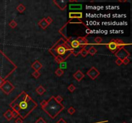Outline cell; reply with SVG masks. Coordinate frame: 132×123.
Instances as JSON below:
<instances>
[{
	"label": "cell",
	"mask_w": 132,
	"mask_h": 123,
	"mask_svg": "<svg viewBox=\"0 0 132 123\" xmlns=\"http://www.w3.org/2000/svg\"><path fill=\"white\" fill-rule=\"evenodd\" d=\"M45 20L47 21V23L49 24V25H50L51 23H52L53 19L50 17H46Z\"/></svg>",
	"instance_id": "4dcf8cb0"
},
{
	"label": "cell",
	"mask_w": 132,
	"mask_h": 123,
	"mask_svg": "<svg viewBox=\"0 0 132 123\" xmlns=\"http://www.w3.org/2000/svg\"><path fill=\"white\" fill-rule=\"evenodd\" d=\"M35 123H47V122L43 119V117H39L36 121L35 122Z\"/></svg>",
	"instance_id": "f1b7e54d"
},
{
	"label": "cell",
	"mask_w": 132,
	"mask_h": 123,
	"mask_svg": "<svg viewBox=\"0 0 132 123\" xmlns=\"http://www.w3.org/2000/svg\"><path fill=\"white\" fill-rule=\"evenodd\" d=\"M23 123V120L20 117H18L16 119V120L15 121V123Z\"/></svg>",
	"instance_id": "d6a6232c"
},
{
	"label": "cell",
	"mask_w": 132,
	"mask_h": 123,
	"mask_svg": "<svg viewBox=\"0 0 132 123\" xmlns=\"http://www.w3.org/2000/svg\"><path fill=\"white\" fill-rule=\"evenodd\" d=\"M69 18L70 19H81L83 18V13L82 12H70L69 13Z\"/></svg>",
	"instance_id": "8fae6325"
},
{
	"label": "cell",
	"mask_w": 132,
	"mask_h": 123,
	"mask_svg": "<svg viewBox=\"0 0 132 123\" xmlns=\"http://www.w3.org/2000/svg\"><path fill=\"white\" fill-rule=\"evenodd\" d=\"M32 75L33 76V77H34L35 78L38 79L41 76V74H40L39 71H34L32 74Z\"/></svg>",
	"instance_id": "4316f807"
},
{
	"label": "cell",
	"mask_w": 132,
	"mask_h": 123,
	"mask_svg": "<svg viewBox=\"0 0 132 123\" xmlns=\"http://www.w3.org/2000/svg\"><path fill=\"white\" fill-rule=\"evenodd\" d=\"M88 54L91 55L92 56H94L97 52V50L96 49L94 46H91L90 49L88 50Z\"/></svg>",
	"instance_id": "d6986e66"
},
{
	"label": "cell",
	"mask_w": 132,
	"mask_h": 123,
	"mask_svg": "<svg viewBox=\"0 0 132 123\" xmlns=\"http://www.w3.org/2000/svg\"><path fill=\"white\" fill-rule=\"evenodd\" d=\"M115 63L117 66H121V65H122V64H123V61H122V60H121V59L117 58L116 60Z\"/></svg>",
	"instance_id": "836d02e7"
},
{
	"label": "cell",
	"mask_w": 132,
	"mask_h": 123,
	"mask_svg": "<svg viewBox=\"0 0 132 123\" xmlns=\"http://www.w3.org/2000/svg\"><path fill=\"white\" fill-rule=\"evenodd\" d=\"M68 40L69 42H70V48L72 49V54H74L75 57H77L79 54H80L81 51L84 48L78 42V41L76 39H73L70 41L68 38Z\"/></svg>",
	"instance_id": "5b68a950"
},
{
	"label": "cell",
	"mask_w": 132,
	"mask_h": 123,
	"mask_svg": "<svg viewBox=\"0 0 132 123\" xmlns=\"http://www.w3.org/2000/svg\"><path fill=\"white\" fill-rule=\"evenodd\" d=\"M10 107L12 110L18 113L19 117L23 120L36 108L38 103L31 98L27 92L23 91L12 101L10 104Z\"/></svg>",
	"instance_id": "6da1fadb"
},
{
	"label": "cell",
	"mask_w": 132,
	"mask_h": 123,
	"mask_svg": "<svg viewBox=\"0 0 132 123\" xmlns=\"http://www.w3.org/2000/svg\"><path fill=\"white\" fill-rule=\"evenodd\" d=\"M126 123V122H124V123Z\"/></svg>",
	"instance_id": "74e56055"
},
{
	"label": "cell",
	"mask_w": 132,
	"mask_h": 123,
	"mask_svg": "<svg viewBox=\"0 0 132 123\" xmlns=\"http://www.w3.org/2000/svg\"><path fill=\"white\" fill-rule=\"evenodd\" d=\"M75 112V109L74 107H71L68 109V113L69 114L73 115L74 114Z\"/></svg>",
	"instance_id": "603a6c76"
},
{
	"label": "cell",
	"mask_w": 132,
	"mask_h": 123,
	"mask_svg": "<svg viewBox=\"0 0 132 123\" xmlns=\"http://www.w3.org/2000/svg\"><path fill=\"white\" fill-rule=\"evenodd\" d=\"M3 116L8 121H11L13 119L12 114V111L10 110H8L6 111L4 113Z\"/></svg>",
	"instance_id": "2e32d148"
},
{
	"label": "cell",
	"mask_w": 132,
	"mask_h": 123,
	"mask_svg": "<svg viewBox=\"0 0 132 123\" xmlns=\"http://www.w3.org/2000/svg\"><path fill=\"white\" fill-rule=\"evenodd\" d=\"M38 25H39V26L43 30H46V29L47 28L49 25H50L45 20V18H43V19H42L41 21H39V22L38 23Z\"/></svg>",
	"instance_id": "9a60e30c"
},
{
	"label": "cell",
	"mask_w": 132,
	"mask_h": 123,
	"mask_svg": "<svg viewBox=\"0 0 132 123\" xmlns=\"http://www.w3.org/2000/svg\"><path fill=\"white\" fill-rule=\"evenodd\" d=\"M91 33V30L89 28H86V34H90Z\"/></svg>",
	"instance_id": "8d00e7d4"
},
{
	"label": "cell",
	"mask_w": 132,
	"mask_h": 123,
	"mask_svg": "<svg viewBox=\"0 0 132 123\" xmlns=\"http://www.w3.org/2000/svg\"><path fill=\"white\" fill-rule=\"evenodd\" d=\"M115 55L117 57V58H119L123 60V59L128 57L130 56V53L126 49H125L124 48H122L119 50H118L115 53Z\"/></svg>",
	"instance_id": "52a82bcc"
},
{
	"label": "cell",
	"mask_w": 132,
	"mask_h": 123,
	"mask_svg": "<svg viewBox=\"0 0 132 123\" xmlns=\"http://www.w3.org/2000/svg\"><path fill=\"white\" fill-rule=\"evenodd\" d=\"M122 61H123V64H124V65L128 64L130 63V60L128 59V58H126L123 59Z\"/></svg>",
	"instance_id": "1f68e13d"
},
{
	"label": "cell",
	"mask_w": 132,
	"mask_h": 123,
	"mask_svg": "<svg viewBox=\"0 0 132 123\" xmlns=\"http://www.w3.org/2000/svg\"><path fill=\"white\" fill-rule=\"evenodd\" d=\"M55 99H56V101L57 103H61V102L63 101V98H62V97L60 96H57L56 97H55Z\"/></svg>",
	"instance_id": "484cf974"
},
{
	"label": "cell",
	"mask_w": 132,
	"mask_h": 123,
	"mask_svg": "<svg viewBox=\"0 0 132 123\" xmlns=\"http://www.w3.org/2000/svg\"><path fill=\"white\" fill-rule=\"evenodd\" d=\"M41 106L45 112L52 119H55L65 109V107L61 103L56 101L54 96H52L48 100L43 101L41 103Z\"/></svg>",
	"instance_id": "3957f363"
},
{
	"label": "cell",
	"mask_w": 132,
	"mask_h": 123,
	"mask_svg": "<svg viewBox=\"0 0 132 123\" xmlns=\"http://www.w3.org/2000/svg\"><path fill=\"white\" fill-rule=\"evenodd\" d=\"M56 123H67L63 119H60Z\"/></svg>",
	"instance_id": "d590c367"
},
{
	"label": "cell",
	"mask_w": 132,
	"mask_h": 123,
	"mask_svg": "<svg viewBox=\"0 0 132 123\" xmlns=\"http://www.w3.org/2000/svg\"><path fill=\"white\" fill-rule=\"evenodd\" d=\"M100 72L95 67H92L90 69L88 70V71L87 72V75L93 80L97 78Z\"/></svg>",
	"instance_id": "ba28073f"
},
{
	"label": "cell",
	"mask_w": 132,
	"mask_h": 123,
	"mask_svg": "<svg viewBox=\"0 0 132 123\" xmlns=\"http://www.w3.org/2000/svg\"><path fill=\"white\" fill-rule=\"evenodd\" d=\"M125 45L126 44L121 40L113 39L108 44H107L106 46L113 53H115L118 50H119L122 48H124Z\"/></svg>",
	"instance_id": "277c9868"
},
{
	"label": "cell",
	"mask_w": 132,
	"mask_h": 123,
	"mask_svg": "<svg viewBox=\"0 0 132 123\" xmlns=\"http://www.w3.org/2000/svg\"><path fill=\"white\" fill-rule=\"evenodd\" d=\"M5 80H4L3 78H1V77L0 76V87H1V86L3 84V83L5 82Z\"/></svg>",
	"instance_id": "e575fe53"
},
{
	"label": "cell",
	"mask_w": 132,
	"mask_h": 123,
	"mask_svg": "<svg viewBox=\"0 0 132 123\" xmlns=\"http://www.w3.org/2000/svg\"><path fill=\"white\" fill-rule=\"evenodd\" d=\"M81 4H73L71 3L69 5V9L70 10H80L82 9Z\"/></svg>",
	"instance_id": "5bb4252c"
},
{
	"label": "cell",
	"mask_w": 132,
	"mask_h": 123,
	"mask_svg": "<svg viewBox=\"0 0 132 123\" xmlns=\"http://www.w3.org/2000/svg\"><path fill=\"white\" fill-rule=\"evenodd\" d=\"M59 66H60V69H66V62H62L59 63Z\"/></svg>",
	"instance_id": "cb8c5ba5"
},
{
	"label": "cell",
	"mask_w": 132,
	"mask_h": 123,
	"mask_svg": "<svg viewBox=\"0 0 132 123\" xmlns=\"http://www.w3.org/2000/svg\"><path fill=\"white\" fill-rule=\"evenodd\" d=\"M17 25H18V24H17V23L14 20H12L9 23V26L12 28H15L17 26Z\"/></svg>",
	"instance_id": "7402d4cb"
},
{
	"label": "cell",
	"mask_w": 132,
	"mask_h": 123,
	"mask_svg": "<svg viewBox=\"0 0 132 123\" xmlns=\"http://www.w3.org/2000/svg\"><path fill=\"white\" fill-rule=\"evenodd\" d=\"M73 76H74V78L77 81L81 82L84 77H85V74H84L80 70H78L77 71L75 72V73L74 74Z\"/></svg>",
	"instance_id": "7c38bea8"
},
{
	"label": "cell",
	"mask_w": 132,
	"mask_h": 123,
	"mask_svg": "<svg viewBox=\"0 0 132 123\" xmlns=\"http://www.w3.org/2000/svg\"><path fill=\"white\" fill-rule=\"evenodd\" d=\"M75 87L73 84H71V85H70L68 86V90L70 92H73L75 90Z\"/></svg>",
	"instance_id": "d4e9b609"
},
{
	"label": "cell",
	"mask_w": 132,
	"mask_h": 123,
	"mask_svg": "<svg viewBox=\"0 0 132 123\" xmlns=\"http://www.w3.org/2000/svg\"><path fill=\"white\" fill-rule=\"evenodd\" d=\"M0 89L5 94L9 95L13 90L14 89V86L9 81L6 80L5 81L3 84L0 87Z\"/></svg>",
	"instance_id": "8992f818"
},
{
	"label": "cell",
	"mask_w": 132,
	"mask_h": 123,
	"mask_svg": "<svg viewBox=\"0 0 132 123\" xmlns=\"http://www.w3.org/2000/svg\"><path fill=\"white\" fill-rule=\"evenodd\" d=\"M76 40L78 41V42L84 48L86 49V46L88 44V40L86 39V37H79L76 39Z\"/></svg>",
	"instance_id": "30bf717a"
},
{
	"label": "cell",
	"mask_w": 132,
	"mask_h": 123,
	"mask_svg": "<svg viewBox=\"0 0 132 123\" xmlns=\"http://www.w3.org/2000/svg\"><path fill=\"white\" fill-rule=\"evenodd\" d=\"M31 67H32L33 69H34L35 71H39L41 69L43 66H42V64H41L39 61L36 60L31 65Z\"/></svg>",
	"instance_id": "4fadbf2b"
},
{
	"label": "cell",
	"mask_w": 132,
	"mask_h": 123,
	"mask_svg": "<svg viewBox=\"0 0 132 123\" xmlns=\"http://www.w3.org/2000/svg\"><path fill=\"white\" fill-rule=\"evenodd\" d=\"M12 114L13 118H18L19 117L18 113L17 112H16L15 110L12 111Z\"/></svg>",
	"instance_id": "f546056e"
},
{
	"label": "cell",
	"mask_w": 132,
	"mask_h": 123,
	"mask_svg": "<svg viewBox=\"0 0 132 123\" xmlns=\"http://www.w3.org/2000/svg\"><path fill=\"white\" fill-rule=\"evenodd\" d=\"M49 51L55 58V60L59 64L65 62L72 54V51L68 39L61 38L59 41L52 46Z\"/></svg>",
	"instance_id": "7a4b0ae2"
},
{
	"label": "cell",
	"mask_w": 132,
	"mask_h": 123,
	"mask_svg": "<svg viewBox=\"0 0 132 123\" xmlns=\"http://www.w3.org/2000/svg\"><path fill=\"white\" fill-rule=\"evenodd\" d=\"M54 3L61 10H65V9L66 8L68 1H64V0H58V1L56 0V1H54Z\"/></svg>",
	"instance_id": "9c48e42d"
},
{
	"label": "cell",
	"mask_w": 132,
	"mask_h": 123,
	"mask_svg": "<svg viewBox=\"0 0 132 123\" xmlns=\"http://www.w3.org/2000/svg\"><path fill=\"white\" fill-rule=\"evenodd\" d=\"M26 10L25 7L23 5V4H19L18 7H17V10L19 13H23L24 12V11Z\"/></svg>",
	"instance_id": "ac0fdd59"
},
{
	"label": "cell",
	"mask_w": 132,
	"mask_h": 123,
	"mask_svg": "<svg viewBox=\"0 0 132 123\" xmlns=\"http://www.w3.org/2000/svg\"><path fill=\"white\" fill-rule=\"evenodd\" d=\"M36 92L38 93V94L41 96V95H43L44 93L45 92L46 89L42 85H39L37 88L36 89Z\"/></svg>",
	"instance_id": "e0dca14e"
},
{
	"label": "cell",
	"mask_w": 132,
	"mask_h": 123,
	"mask_svg": "<svg viewBox=\"0 0 132 123\" xmlns=\"http://www.w3.org/2000/svg\"><path fill=\"white\" fill-rule=\"evenodd\" d=\"M0 67H1V66H0Z\"/></svg>",
	"instance_id": "f35d334b"
},
{
	"label": "cell",
	"mask_w": 132,
	"mask_h": 123,
	"mask_svg": "<svg viewBox=\"0 0 132 123\" xmlns=\"http://www.w3.org/2000/svg\"><path fill=\"white\" fill-rule=\"evenodd\" d=\"M55 73H56V74L57 76L61 77V76L63 75L64 71L63 70H62L61 69H60V68H58V69H56V71H55Z\"/></svg>",
	"instance_id": "ffe728a7"
},
{
	"label": "cell",
	"mask_w": 132,
	"mask_h": 123,
	"mask_svg": "<svg viewBox=\"0 0 132 123\" xmlns=\"http://www.w3.org/2000/svg\"><path fill=\"white\" fill-rule=\"evenodd\" d=\"M80 54H81V55L83 57H86L87 55H88V50L86 49L83 48V49L80 52Z\"/></svg>",
	"instance_id": "44dd1931"
},
{
	"label": "cell",
	"mask_w": 132,
	"mask_h": 123,
	"mask_svg": "<svg viewBox=\"0 0 132 123\" xmlns=\"http://www.w3.org/2000/svg\"><path fill=\"white\" fill-rule=\"evenodd\" d=\"M94 41L97 44H101L102 42V41H103V39L101 37H96Z\"/></svg>",
	"instance_id": "83f0119b"
}]
</instances>
